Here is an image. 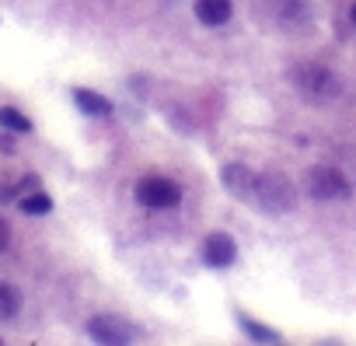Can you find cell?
<instances>
[{
  "label": "cell",
  "mask_w": 356,
  "mask_h": 346,
  "mask_svg": "<svg viewBox=\"0 0 356 346\" xmlns=\"http://www.w3.org/2000/svg\"><path fill=\"white\" fill-rule=\"evenodd\" d=\"M349 18H353V25H356V4H353V11H349Z\"/></svg>",
  "instance_id": "16"
},
{
  "label": "cell",
  "mask_w": 356,
  "mask_h": 346,
  "mask_svg": "<svg viewBox=\"0 0 356 346\" xmlns=\"http://www.w3.org/2000/svg\"><path fill=\"white\" fill-rule=\"evenodd\" d=\"M203 259H207V266H213V269H227V266L238 259V245H234V238L224 235V231L210 235L207 245H203Z\"/></svg>",
  "instance_id": "6"
},
{
  "label": "cell",
  "mask_w": 356,
  "mask_h": 346,
  "mask_svg": "<svg viewBox=\"0 0 356 346\" xmlns=\"http://www.w3.org/2000/svg\"><path fill=\"white\" fill-rule=\"evenodd\" d=\"M238 325L245 329V336L248 339H255V343H280V332L276 329H269V325H259L255 318H248V315H238Z\"/></svg>",
  "instance_id": "11"
},
{
  "label": "cell",
  "mask_w": 356,
  "mask_h": 346,
  "mask_svg": "<svg viewBox=\"0 0 356 346\" xmlns=\"http://www.w3.org/2000/svg\"><path fill=\"white\" fill-rule=\"evenodd\" d=\"M88 332L95 343H105V346H129L136 339V329L119 315H95L88 322Z\"/></svg>",
  "instance_id": "5"
},
{
  "label": "cell",
  "mask_w": 356,
  "mask_h": 346,
  "mask_svg": "<svg viewBox=\"0 0 356 346\" xmlns=\"http://www.w3.org/2000/svg\"><path fill=\"white\" fill-rule=\"evenodd\" d=\"M269 11L276 15L280 25L300 29L311 22V0H269Z\"/></svg>",
  "instance_id": "7"
},
{
  "label": "cell",
  "mask_w": 356,
  "mask_h": 346,
  "mask_svg": "<svg viewBox=\"0 0 356 346\" xmlns=\"http://www.w3.org/2000/svg\"><path fill=\"white\" fill-rule=\"evenodd\" d=\"M136 200L150 210H175L182 203V189H178L171 179H161V175H147L136 182Z\"/></svg>",
  "instance_id": "4"
},
{
  "label": "cell",
  "mask_w": 356,
  "mask_h": 346,
  "mask_svg": "<svg viewBox=\"0 0 356 346\" xmlns=\"http://www.w3.org/2000/svg\"><path fill=\"white\" fill-rule=\"evenodd\" d=\"M231 15H234L231 0H196V18H200L203 25H210V29L227 25Z\"/></svg>",
  "instance_id": "9"
},
{
  "label": "cell",
  "mask_w": 356,
  "mask_h": 346,
  "mask_svg": "<svg viewBox=\"0 0 356 346\" xmlns=\"http://www.w3.org/2000/svg\"><path fill=\"white\" fill-rule=\"evenodd\" d=\"M293 88L304 102H314V105H328L342 95V81L321 67V63H300L293 67Z\"/></svg>",
  "instance_id": "2"
},
{
  "label": "cell",
  "mask_w": 356,
  "mask_h": 346,
  "mask_svg": "<svg viewBox=\"0 0 356 346\" xmlns=\"http://www.w3.org/2000/svg\"><path fill=\"white\" fill-rule=\"evenodd\" d=\"M220 182H224L227 193H234L238 200L248 203V196H252V182H255V171L245 168V164H227V168L220 171Z\"/></svg>",
  "instance_id": "8"
},
{
  "label": "cell",
  "mask_w": 356,
  "mask_h": 346,
  "mask_svg": "<svg viewBox=\"0 0 356 346\" xmlns=\"http://www.w3.org/2000/svg\"><path fill=\"white\" fill-rule=\"evenodd\" d=\"M22 308V294L11 283H0V318H15Z\"/></svg>",
  "instance_id": "13"
},
{
  "label": "cell",
  "mask_w": 356,
  "mask_h": 346,
  "mask_svg": "<svg viewBox=\"0 0 356 346\" xmlns=\"http://www.w3.org/2000/svg\"><path fill=\"white\" fill-rule=\"evenodd\" d=\"M0 126L11 129V133H32V119H29V116H22V112H18V109H11V105L0 109Z\"/></svg>",
  "instance_id": "12"
},
{
  "label": "cell",
  "mask_w": 356,
  "mask_h": 346,
  "mask_svg": "<svg viewBox=\"0 0 356 346\" xmlns=\"http://www.w3.org/2000/svg\"><path fill=\"white\" fill-rule=\"evenodd\" d=\"M252 207H259L262 214H290L297 207V189L286 175L280 171H255V182H252V196H248Z\"/></svg>",
  "instance_id": "1"
},
{
  "label": "cell",
  "mask_w": 356,
  "mask_h": 346,
  "mask_svg": "<svg viewBox=\"0 0 356 346\" xmlns=\"http://www.w3.org/2000/svg\"><path fill=\"white\" fill-rule=\"evenodd\" d=\"M8 245H11V228H8L4 221H0V252H4Z\"/></svg>",
  "instance_id": "15"
},
{
  "label": "cell",
  "mask_w": 356,
  "mask_h": 346,
  "mask_svg": "<svg viewBox=\"0 0 356 346\" xmlns=\"http://www.w3.org/2000/svg\"><path fill=\"white\" fill-rule=\"evenodd\" d=\"M307 193L318 203H342V200L353 196V186L346 182V175H342V171H335V168H311Z\"/></svg>",
  "instance_id": "3"
},
{
  "label": "cell",
  "mask_w": 356,
  "mask_h": 346,
  "mask_svg": "<svg viewBox=\"0 0 356 346\" xmlns=\"http://www.w3.org/2000/svg\"><path fill=\"white\" fill-rule=\"evenodd\" d=\"M22 210H25V214H32V217H42V214H49V210H53V200H49L46 193H32V196H25V200H22Z\"/></svg>",
  "instance_id": "14"
},
{
  "label": "cell",
  "mask_w": 356,
  "mask_h": 346,
  "mask_svg": "<svg viewBox=\"0 0 356 346\" xmlns=\"http://www.w3.org/2000/svg\"><path fill=\"white\" fill-rule=\"evenodd\" d=\"M74 102H77V109L84 116H95V119H105L112 112V102L102 98L98 91H88V88H74Z\"/></svg>",
  "instance_id": "10"
}]
</instances>
